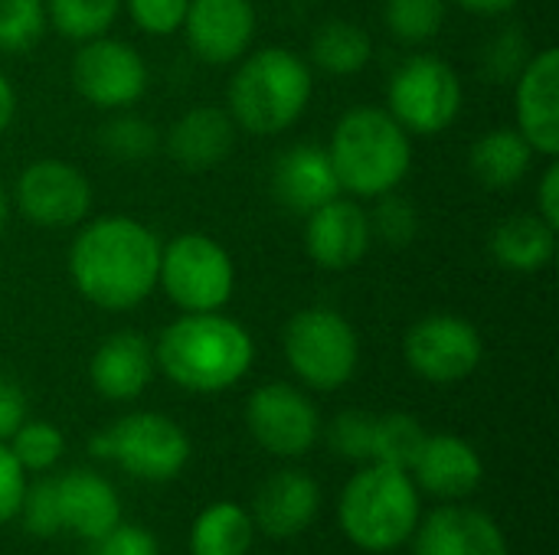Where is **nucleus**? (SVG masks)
I'll return each mask as SVG.
<instances>
[{
  "mask_svg": "<svg viewBox=\"0 0 559 555\" xmlns=\"http://www.w3.org/2000/svg\"><path fill=\"white\" fill-rule=\"evenodd\" d=\"M455 3L475 16H508L521 0H455Z\"/></svg>",
  "mask_w": 559,
  "mask_h": 555,
  "instance_id": "37998d69",
  "label": "nucleus"
},
{
  "mask_svg": "<svg viewBox=\"0 0 559 555\" xmlns=\"http://www.w3.org/2000/svg\"><path fill=\"white\" fill-rule=\"evenodd\" d=\"M236 124L229 111L216 105L187 108L167 131V154L187 173H206L219 167L236 144Z\"/></svg>",
  "mask_w": 559,
  "mask_h": 555,
  "instance_id": "6ab92c4d",
  "label": "nucleus"
},
{
  "mask_svg": "<svg viewBox=\"0 0 559 555\" xmlns=\"http://www.w3.org/2000/svg\"><path fill=\"white\" fill-rule=\"evenodd\" d=\"M157 288L183 311H223L236 291L233 255L206 232H180L160 245Z\"/></svg>",
  "mask_w": 559,
  "mask_h": 555,
  "instance_id": "0eeeda50",
  "label": "nucleus"
},
{
  "mask_svg": "<svg viewBox=\"0 0 559 555\" xmlns=\"http://www.w3.org/2000/svg\"><path fill=\"white\" fill-rule=\"evenodd\" d=\"M16 118V88L13 82L0 72V134L13 124Z\"/></svg>",
  "mask_w": 559,
  "mask_h": 555,
  "instance_id": "c03bdc74",
  "label": "nucleus"
},
{
  "mask_svg": "<svg viewBox=\"0 0 559 555\" xmlns=\"http://www.w3.org/2000/svg\"><path fill=\"white\" fill-rule=\"evenodd\" d=\"M324 150L337 173L341 193L357 200L393 193L413 170V134L377 105L344 111Z\"/></svg>",
  "mask_w": 559,
  "mask_h": 555,
  "instance_id": "7ed1b4c3",
  "label": "nucleus"
},
{
  "mask_svg": "<svg viewBox=\"0 0 559 555\" xmlns=\"http://www.w3.org/2000/svg\"><path fill=\"white\" fill-rule=\"evenodd\" d=\"M423 445H426V429L419 425V419H413L406 412H390V415H380L373 425L370 461H380V464H390L400 471H413Z\"/></svg>",
  "mask_w": 559,
  "mask_h": 555,
  "instance_id": "c85d7f7f",
  "label": "nucleus"
},
{
  "mask_svg": "<svg viewBox=\"0 0 559 555\" xmlns=\"http://www.w3.org/2000/svg\"><path fill=\"white\" fill-rule=\"evenodd\" d=\"M190 0H124L131 23L147 36H174L183 26Z\"/></svg>",
  "mask_w": 559,
  "mask_h": 555,
  "instance_id": "e433bc0d",
  "label": "nucleus"
},
{
  "mask_svg": "<svg viewBox=\"0 0 559 555\" xmlns=\"http://www.w3.org/2000/svg\"><path fill=\"white\" fill-rule=\"evenodd\" d=\"M370 59L373 39L354 20H328L311 36V62L328 75H357Z\"/></svg>",
  "mask_w": 559,
  "mask_h": 555,
  "instance_id": "a878e982",
  "label": "nucleus"
},
{
  "mask_svg": "<svg viewBox=\"0 0 559 555\" xmlns=\"http://www.w3.org/2000/svg\"><path fill=\"white\" fill-rule=\"evenodd\" d=\"M26 422V396L20 383L10 376H0V442H10V435Z\"/></svg>",
  "mask_w": 559,
  "mask_h": 555,
  "instance_id": "a19ab883",
  "label": "nucleus"
},
{
  "mask_svg": "<svg viewBox=\"0 0 559 555\" xmlns=\"http://www.w3.org/2000/svg\"><path fill=\"white\" fill-rule=\"evenodd\" d=\"M534 164V147L518 128H491L468 150V170L485 190H514Z\"/></svg>",
  "mask_w": 559,
  "mask_h": 555,
  "instance_id": "393cba45",
  "label": "nucleus"
},
{
  "mask_svg": "<svg viewBox=\"0 0 559 555\" xmlns=\"http://www.w3.org/2000/svg\"><path fill=\"white\" fill-rule=\"evenodd\" d=\"M321 507V491L314 484V478H308L305 471H278L272 474L259 494H255V507L252 517L259 523V530L272 540H292L298 533H305Z\"/></svg>",
  "mask_w": 559,
  "mask_h": 555,
  "instance_id": "412c9836",
  "label": "nucleus"
},
{
  "mask_svg": "<svg viewBox=\"0 0 559 555\" xmlns=\"http://www.w3.org/2000/svg\"><path fill=\"white\" fill-rule=\"evenodd\" d=\"M95 555H160L157 536L144 527L115 523L105 536L95 540Z\"/></svg>",
  "mask_w": 559,
  "mask_h": 555,
  "instance_id": "58836bf2",
  "label": "nucleus"
},
{
  "mask_svg": "<svg viewBox=\"0 0 559 555\" xmlns=\"http://www.w3.org/2000/svg\"><path fill=\"white\" fill-rule=\"evenodd\" d=\"M272 193L288 213L298 216H308L328 200L341 196V183L328 150L314 144H295L282 150L272 167Z\"/></svg>",
  "mask_w": 559,
  "mask_h": 555,
  "instance_id": "aec40b11",
  "label": "nucleus"
},
{
  "mask_svg": "<svg viewBox=\"0 0 559 555\" xmlns=\"http://www.w3.org/2000/svg\"><path fill=\"white\" fill-rule=\"evenodd\" d=\"M518 131L540 157L559 154V49L544 46L531 52L514 79Z\"/></svg>",
  "mask_w": 559,
  "mask_h": 555,
  "instance_id": "2eb2a0df",
  "label": "nucleus"
},
{
  "mask_svg": "<svg viewBox=\"0 0 559 555\" xmlns=\"http://www.w3.org/2000/svg\"><path fill=\"white\" fill-rule=\"evenodd\" d=\"M527 59H531V52L521 36V26H508L501 36L491 39L488 56H485V72L495 82H508V79H518V72L524 69Z\"/></svg>",
  "mask_w": 559,
  "mask_h": 555,
  "instance_id": "4c0bfd02",
  "label": "nucleus"
},
{
  "mask_svg": "<svg viewBox=\"0 0 559 555\" xmlns=\"http://www.w3.org/2000/svg\"><path fill=\"white\" fill-rule=\"evenodd\" d=\"M160 239L141 219H85L69 245V278L82 301L98 311H134L157 291Z\"/></svg>",
  "mask_w": 559,
  "mask_h": 555,
  "instance_id": "f257e3e1",
  "label": "nucleus"
},
{
  "mask_svg": "<svg viewBox=\"0 0 559 555\" xmlns=\"http://www.w3.org/2000/svg\"><path fill=\"white\" fill-rule=\"evenodd\" d=\"M305 219V252L324 272L354 268L373 245L370 216L357 200L334 196Z\"/></svg>",
  "mask_w": 559,
  "mask_h": 555,
  "instance_id": "dca6fc26",
  "label": "nucleus"
},
{
  "mask_svg": "<svg viewBox=\"0 0 559 555\" xmlns=\"http://www.w3.org/2000/svg\"><path fill=\"white\" fill-rule=\"evenodd\" d=\"M557 232L547 219L537 213H518L495 226L488 249L491 258L514 275H537L544 272L557 255Z\"/></svg>",
  "mask_w": 559,
  "mask_h": 555,
  "instance_id": "b1692460",
  "label": "nucleus"
},
{
  "mask_svg": "<svg viewBox=\"0 0 559 555\" xmlns=\"http://www.w3.org/2000/svg\"><path fill=\"white\" fill-rule=\"evenodd\" d=\"M413 474L426 494L459 500V497H468L481 484L485 468H481L478 451L465 438L442 432V435H426V445L413 464Z\"/></svg>",
  "mask_w": 559,
  "mask_h": 555,
  "instance_id": "4be33fe9",
  "label": "nucleus"
},
{
  "mask_svg": "<svg viewBox=\"0 0 559 555\" xmlns=\"http://www.w3.org/2000/svg\"><path fill=\"white\" fill-rule=\"evenodd\" d=\"M367 216H370L373 239H380L390 249H406L419 236V209L413 200L400 196L396 190L377 196V209Z\"/></svg>",
  "mask_w": 559,
  "mask_h": 555,
  "instance_id": "72a5a7b5",
  "label": "nucleus"
},
{
  "mask_svg": "<svg viewBox=\"0 0 559 555\" xmlns=\"http://www.w3.org/2000/svg\"><path fill=\"white\" fill-rule=\"evenodd\" d=\"M92 180L66 160H33L13 183V203L20 216L39 229H72L92 213Z\"/></svg>",
  "mask_w": 559,
  "mask_h": 555,
  "instance_id": "9b49d317",
  "label": "nucleus"
},
{
  "mask_svg": "<svg viewBox=\"0 0 559 555\" xmlns=\"http://www.w3.org/2000/svg\"><path fill=\"white\" fill-rule=\"evenodd\" d=\"M344 536L364 553H393L419 523V487L409 471L373 461L357 471L337 504Z\"/></svg>",
  "mask_w": 559,
  "mask_h": 555,
  "instance_id": "39448f33",
  "label": "nucleus"
},
{
  "mask_svg": "<svg viewBox=\"0 0 559 555\" xmlns=\"http://www.w3.org/2000/svg\"><path fill=\"white\" fill-rule=\"evenodd\" d=\"M102 150L121 164H138V160H147L157 154L160 147V131L147 121V118H138V114H115L102 134Z\"/></svg>",
  "mask_w": 559,
  "mask_h": 555,
  "instance_id": "7c9ffc66",
  "label": "nucleus"
},
{
  "mask_svg": "<svg viewBox=\"0 0 559 555\" xmlns=\"http://www.w3.org/2000/svg\"><path fill=\"white\" fill-rule=\"evenodd\" d=\"M445 10L449 0H386L383 3V20L393 39L423 46L439 36L445 26Z\"/></svg>",
  "mask_w": 559,
  "mask_h": 555,
  "instance_id": "c756f323",
  "label": "nucleus"
},
{
  "mask_svg": "<svg viewBox=\"0 0 559 555\" xmlns=\"http://www.w3.org/2000/svg\"><path fill=\"white\" fill-rule=\"evenodd\" d=\"M403 357L409 370L436 386L468 379L485 360L478 327L459 314H429L406 330Z\"/></svg>",
  "mask_w": 559,
  "mask_h": 555,
  "instance_id": "9d476101",
  "label": "nucleus"
},
{
  "mask_svg": "<svg viewBox=\"0 0 559 555\" xmlns=\"http://www.w3.org/2000/svg\"><path fill=\"white\" fill-rule=\"evenodd\" d=\"M537 216L547 219L554 229H559V164L557 157H550L547 170L540 173L537 183Z\"/></svg>",
  "mask_w": 559,
  "mask_h": 555,
  "instance_id": "79ce46f5",
  "label": "nucleus"
},
{
  "mask_svg": "<svg viewBox=\"0 0 559 555\" xmlns=\"http://www.w3.org/2000/svg\"><path fill=\"white\" fill-rule=\"evenodd\" d=\"M7 216H10V200H7V190H3V183H0V232H3V226H7Z\"/></svg>",
  "mask_w": 559,
  "mask_h": 555,
  "instance_id": "a18cd8bd",
  "label": "nucleus"
},
{
  "mask_svg": "<svg viewBox=\"0 0 559 555\" xmlns=\"http://www.w3.org/2000/svg\"><path fill=\"white\" fill-rule=\"evenodd\" d=\"M92 455L118 461L138 481H174L190 461L187 432L160 412H131L92 438Z\"/></svg>",
  "mask_w": 559,
  "mask_h": 555,
  "instance_id": "6e6552de",
  "label": "nucleus"
},
{
  "mask_svg": "<svg viewBox=\"0 0 559 555\" xmlns=\"http://www.w3.org/2000/svg\"><path fill=\"white\" fill-rule=\"evenodd\" d=\"M416 555H508L501 527L472 507H442L416 523Z\"/></svg>",
  "mask_w": 559,
  "mask_h": 555,
  "instance_id": "a211bd4d",
  "label": "nucleus"
},
{
  "mask_svg": "<svg viewBox=\"0 0 559 555\" xmlns=\"http://www.w3.org/2000/svg\"><path fill=\"white\" fill-rule=\"evenodd\" d=\"M121 7L124 0H46V20L59 36L85 43L105 36L115 26Z\"/></svg>",
  "mask_w": 559,
  "mask_h": 555,
  "instance_id": "cd10ccee",
  "label": "nucleus"
},
{
  "mask_svg": "<svg viewBox=\"0 0 559 555\" xmlns=\"http://www.w3.org/2000/svg\"><path fill=\"white\" fill-rule=\"evenodd\" d=\"M56 494L62 530H72L88 543H95L115 523H121V500L115 487L95 471H69L56 478Z\"/></svg>",
  "mask_w": 559,
  "mask_h": 555,
  "instance_id": "5701e85b",
  "label": "nucleus"
},
{
  "mask_svg": "<svg viewBox=\"0 0 559 555\" xmlns=\"http://www.w3.org/2000/svg\"><path fill=\"white\" fill-rule=\"evenodd\" d=\"M373 425H377V415H370V412H357V409L341 412L328 429V442L341 458L370 461V455H373Z\"/></svg>",
  "mask_w": 559,
  "mask_h": 555,
  "instance_id": "c9c22d12",
  "label": "nucleus"
},
{
  "mask_svg": "<svg viewBox=\"0 0 559 555\" xmlns=\"http://www.w3.org/2000/svg\"><path fill=\"white\" fill-rule=\"evenodd\" d=\"M23 491H26V471L13 458L10 445L0 442V527L16 517Z\"/></svg>",
  "mask_w": 559,
  "mask_h": 555,
  "instance_id": "ea45409f",
  "label": "nucleus"
},
{
  "mask_svg": "<svg viewBox=\"0 0 559 555\" xmlns=\"http://www.w3.org/2000/svg\"><path fill=\"white\" fill-rule=\"evenodd\" d=\"M151 72L141 52L115 36H95L79 43L72 56V85L95 108H131L147 92Z\"/></svg>",
  "mask_w": 559,
  "mask_h": 555,
  "instance_id": "f8f14e48",
  "label": "nucleus"
},
{
  "mask_svg": "<svg viewBox=\"0 0 559 555\" xmlns=\"http://www.w3.org/2000/svg\"><path fill=\"white\" fill-rule=\"evenodd\" d=\"M252 550V517L233 504L219 500L210 504L190 530V553L193 555H246Z\"/></svg>",
  "mask_w": 559,
  "mask_h": 555,
  "instance_id": "bb28decb",
  "label": "nucleus"
},
{
  "mask_svg": "<svg viewBox=\"0 0 559 555\" xmlns=\"http://www.w3.org/2000/svg\"><path fill=\"white\" fill-rule=\"evenodd\" d=\"M255 360L252 334L223 311L180 314L154 343L157 370L180 389L213 396L233 389Z\"/></svg>",
  "mask_w": 559,
  "mask_h": 555,
  "instance_id": "f03ea898",
  "label": "nucleus"
},
{
  "mask_svg": "<svg viewBox=\"0 0 559 555\" xmlns=\"http://www.w3.org/2000/svg\"><path fill=\"white\" fill-rule=\"evenodd\" d=\"M255 26L252 0H190L180 33L200 62L233 65L249 52Z\"/></svg>",
  "mask_w": 559,
  "mask_h": 555,
  "instance_id": "4468645a",
  "label": "nucleus"
},
{
  "mask_svg": "<svg viewBox=\"0 0 559 555\" xmlns=\"http://www.w3.org/2000/svg\"><path fill=\"white\" fill-rule=\"evenodd\" d=\"M46 26V0H0V52L33 49Z\"/></svg>",
  "mask_w": 559,
  "mask_h": 555,
  "instance_id": "2f4dec72",
  "label": "nucleus"
},
{
  "mask_svg": "<svg viewBox=\"0 0 559 555\" xmlns=\"http://www.w3.org/2000/svg\"><path fill=\"white\" fill-rule=\"evenodd\" d=\"M154 347L138 330L108 334L88 360V379L108 402L138 399L154 379Z\"/></svg>",
  "mask_w": 559,
  "mask_h": 555,
  "instance_id": "f3484780",
  "label": "nucleus"
},
{
  "mask_svg": "<svg viewBox=\"0 0 559 555\" xmlns=\"http://www.w3.org/2000/svg\"><path fill=\"white\" fill-rule=\"evenodd\" d=\"M292 373L318 393L347 386L360 363V337L334 307H305L292 314L282 337Z\"/></svg>",
  "mask_w": 559,
  "mask_h": 555,
  "instance_id": "423d86ee",
  "label": "nucleus"
},
{
  "mask_svg": "<svg viewBox=\"0 0 559 555\" xmlns=\"http://www.w3.org/2000/svg\"><path fill=\"white\" fill-rule=\"evenodd\" d=\"M311 92V65L285 46H265L239 59L229 79L226 111L239 131L252 137H272L298 124V118L308 111Z\"/></svg>",
  "mask_w": 559,
  "mask_h": 555,
  "instance_id": "20e7f679",
  "label": "nucleus"
},
{
  "mask_svg": "<svg viewBox=\"0 0 559 555\" xmlns=\"http://www.w3.org/2000/svg\"><path fill=\"white\" fill-rule=\"evenodd\" d=\"M246 425L252 438L275 458H298L311 451L321 435L314 402L292 383H265L249 396Z\"/></svg>",
  "mask_w": 559,
  "mask_h": 555,
  "instance_id": "ddd939ff",
  "label": "nucleus"
},
{
  "mask_svg": "<svg viewBox=\"0 0 559 555\" xmlns=\"http://www.w3.org/2000/svg\"><path fill=\"white\" fill-rule=\"evenodd\" d=\"M465 92L459 72L439 56L406 59L386 88V111L419 137H436L455 124Z\"/></svg>",
  "mask_w": 559,
  "mask_h": 555,
  "instance_id": "1a4fd4ad",
  "label": "nucleus"
},
{
  "mask_svg": "<svg viewBox=\"0 0 559 555\" xmlns=\"http://www.w3.org/2000/svg\"><path fill=\"white\" fill-rule=\"evenodd\" d=\"M16 517L23 520L26 533L39 536V540H49L62 530V514H59V494H56V481H36L33 487L26 484L23 491V500H20V510Z\"/></svg>",
  "mask_w": 559,
  "mask_h": 555,
  "instance_id": "f704fd0d",
  "label": "nucleus"
},
{
  "mask_svg": "<svg viewBox=\"0 0 559 555\" xmlns=\"http://www.w3.org/2000/svg\"><path fill=\"white\" fill-rule=\"evenodd\" d=\"M7 445H10L13 458L20 461V468L33 471V474L49 471L62 458V451H66V438H62V432L52 422H23L10 435Z\"/></svg>",
  "mask_w": 559,
  "mask_h": 555,
  "instance_id": "473e14b6",
  "label": "nucleus"
}]
</instances>
